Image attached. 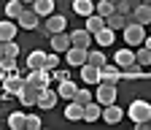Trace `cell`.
<instances>
[{"mask_svg":"<svg viewBox=\"0 0 151 130\" xmlns=\"http://www.w3.org/2000/svg\"><path fill=\"white\" fill-rule=\"evenodd\" d=\"M132 19H135V22H140V25H151V6L146 3V0H143L140 6H135V8H132Z\"/></svg>","mask_w":151,"mask_h":130,"instance_id":"cell-15","label":"cell"},{"mask_svg":"<svg viewBox=\"0 0 151 130\" xmlns=\"http://www.w3.org/2000/svg\"><path fill=\"white\" fill-rule=\"evenodd\" d=\"M132 8H135V6H132V0H116V11H119V14L129 16V14H132Z\"/></svg>","mask_w":151,"mask_h":130,"instance_id":"cell-36","label":"cell"},{"mask_svg":"<svg viewBox=\"0 0 151 130\" xmlns=\"http://www.w3.org/2000/svg\"><path fill=\"white\" fill-rule=\"evenodd\" d=\"M24 87V79L19 76V73H11V76L3 79V95H0V100H11L14 95H19Z\"/></svg>","mask_w":151,"mask_h":130,"instance_id":"cell-2","label":"cell"},{"mask_svg":"<svg viewBox=\"0 0 151 130\" xmlns=\"http://www.w3.org/2000/svg\"><path fill=\"white\" fill-rule=\"evenodd\" d=\"M81 81L84 84H97L100 81V68L92 65V62H84L81 65Z\"/></svg>","mask_w":151,"mask_h":130,"instance_id":"cell-14","label":"cell"},{"mask_svg":"<svg viewBox=\"0 0 151 130\" xmlns=\"http://www.w3.org/2000/svg\"><path fill=\"white\" fill-rule=\"evenodd\" d=\"M127 22H129V16H124V14H119V11H113L111 16H105V25H108L111 30H124Z\"/></svg>","mask_w":151,"mask_h":130,"instance_id":"cell-21","label":"cell"},{"mask_svg":"<svg viewBox=\"0 0 151 130\" xmlns=\"http://www.w3.org/2000/svg\"><path fill=\"white\" fill-rule=\"evenodd\" d=\"M148 68H151V65H148ZM148 79H151V70H148Z\"/></svg>","mask_w":151,"mask_h":130,"instance_id":"cell-45","label":"cell"},{"mask_svg":"<svg viewBox=\"0 0 151 130\" xmlns=\"http://www.w3.org/2000/svg\"><path fill=\"white\" fill-rule=\"evenodd\" d=\"M113 11H116V3H111V0H100V3H94V14H100V16H111Z\"/></svg>","mask_w":151,"mask_h":130,"instance_id":"cell-33","label":"cell"},{"mask_svg":"<svg viewBox=\"0 0 151 130\" xmlns=\"http://www.w3.org/2000/svg\"><path fill=\"white\" fill-rule=\"evenodd\" d=\"M105 27V16H100V14H89L86 16V30L94 35V33H97V30H103Z\"/></svg>","mask_w":151,"mask_h":130,"instance_id":"cell-29","label":"cell"},{"mask_svg":"<svg viewBox=\"0 0 151 130\" xmlns=\"http://www.w3.org/2000/svg\"><path fill=\"white\" fill-rule=\"evenodd\" d=\"M113 62H116L119 68H127V65H132V62H135V52H132L129 46H124V49H119V52H116Z\"/></svg>","mask_w":151,"mask_h":130,"instance_id":"cell-20","label":"cell"},{"mask_svg":"<svg viewBox=\"0 0 151 130\" xmlns=\"http://www.w3.org/2000/svg\"><path fill=\"white\" fill-rule=\"evenodd\" d=\"M146 73L140 70V65L138 62H132V65H127V68H122V79H129V81H138V79H143Z\"/></svg>","mask_w":151,"mask_h":130,"instance_id":"cell-27","label":"cell"},{"mask_svg":"<svg viewBox=\"0 0 151 130\" xmlns=\"http://www.w3.org/2000/svg\"><path fill=\"white\" fill-rule=\"evenodd\" d=\"M146 3H148V6H151V0H146Z\"/></svg>","mask_w":151,"mask_h":130,"instance_id":"cell-47","label":"cell"},{"mask_svg":"<svg viewBox=\"0 0 151 130\" xmlns=\"http://www.w3.org/2000/svg\"><path fill=\"white\" fill-rule=\"evenodd\" d=\"M38 92H41V89H38V87H30V84H24L22 87V92H19V103H22L24 108H30V106H38Z\"/></svg>","mask_w":151,"mask_h":130,"instance_id":"cell-9","label":"cell"},{"mask_svg":"<svg viewBox=\"0 0 151 130\" xmlns=\"http://www.w3.org/2000/svg\"><path fill=\"white\" fill-rule=\"evenodd\" d=\"M54 68H60V57H57V52L54 54H46V70H54Z\"/></svg>","mask_w":151,"mask_h":130,"instance_id":"cell-40","label":"cell"},{"mask_svg":"<svg viewBox=\"0 0 151 130\" xmlns=\"http://www.w3.org/2000/svg\"><path fill=\"white\" fill-rule=\"evenodd\" d=\"M0 95H3V87H0Z\"/></svg>","mask_w":151,"mask_h":130,"instance_id":"cell-46","label":"cell"},{"mask_svg":"<svg viewBox=\"0 0 151 130\" xmlns=\"http://www.w3.org/2000/svg\"><path fill=\"white\" fill-rule=\"evenodd\" d=\"M100 81H111V84H119L122 81V68L116 65V62H113V65H103L100 68Z\"/></svg>","mask_w":151,"mask_h":130,"instance_id":"cell-10","label":"cell"},{"mask_svg":"<svg viewBox=\"0 0 151 130\" xmlns=\"http://www.w3.org/2000/svg\"><path fill=\"white\" fill-rule=\"evenodd\" d=\"M143 46H148V49H151V35H146V41H143Z\"/></svg>","mask_w":151,"mask_h":130,"instance_id":"cell-41","label":"cell"},{"mask_svg":"<svg viewBox=\"0 0 151 130\" xmlns=\"http://www.w3.org/2000/svg\"><path fill=\"white\" fill-rule=\"evenodd\" d=\"M27 68H30V70H35V68H46V54L38 52V49L30 52V54H27Z\"/></svg>","mask_w":151,"mask_h":130,"instance_id":"cell-26","label":"cell"},{"mask_svg":"<svg viewBox=\"0 0 151 130\" xmlns=\"http://www.w3.org/2000/svg\"><path fill=\"white\" fill-rule=\"evenodd\" d=\"M122 117H124V111H122L116 103H108V106H103V119H105L108 125H119V122H122Z\"/></svg>","mask_w":151,"mask_h":130,"instance_id":"cell-12","label":"cell"},{"mask_svg":"<svg viewBox=\"0 0 151 130\" xmlns=\"http://www.w3.org/2000/svg\"><path fill=\"white\" fill-rule=\"evenodd\" d=\"M6 57V49H3V41H0V60Z\"/></svg>","mask_w":151,"mask_h":130,"instance_id":"cell-42","label":"cell"},{"mask_svg":"<svg viewBox=\"0 0 151 130\" xmlns=\"http://www.w3.org/2000/svg\"><path fill=\"white\" fill-rule=\"evenodd\" d=\"M76 89H78V87H76L70 79H65V81H60V84H57V95H60V98H65V100H73V98H76Z\"/></svg>","mask_w":151,"mask_h":130,"instance_id":"cell-23","label":"cell"},{"mask_svg":"<svg viewBox=\"0 0 151 130\" xmlns=\"http://www.w3.org/2000/svg\"><path fill=\"white\" fill-rule=\"evenodd\" d=\"M65 57H68V65H70V68H81V65L86 62V49H84V46H70V49L65 52Z\"/></svg>","mask_w":151,"mask_h":130,"instance_id":"cell-7","label":"cell"},{"mask_svg":"<svg viewBox=\"0 0 151 130\" xmlns=\"http://www.w3.org/2000/svg\"><path fill=\"white\" fill-rule=\"evenodd\" d=\"M111 3H116V0H111Z\"/></svg>","mask_w":151,"mask_h":130,"instance_id":"cell-48","label":"cell"},{"mask_svg":"<svg viewBox=\"0 0 151 130\" xmlns=\"http://www.w3.org/2000/svg\"><path fill=\"white\" fill-rule=\"evenodd\" d=\"M135 62H138L140 68H148V65H151V49H148V46L140 44V46L135 49Z\"/></svg>","mask_w":151,"mask_h":130,"instance_id":"cell-28","label":"cell"},{"mask_svg":"<svg viewBox=\"0 0 151 130\" xmlns=\"http://www.w3.org/2000/svg\"><path fill=\"white\" fill-rule=\"evenodd\" d=\"M73 11L78 14V16H89V14H94V3H92V0H76Z\"/></svg>","mask_w":151,"mask_h":130,"instance_id":"cell-31","label":"cell"},{"mask_svg":"<svg viewBox=\"0 0 151 130\" xmlns=\"http://www.w3.org/2000/svg\"><path fill=\"white\" fill-rule=\"evenodd\" d=\"M41 127V117L38 114H27V125H24V130H38Z\"/></svg>","mask_w":151,"mask_h":130,"instance_id":"cell-38","label":"cell"},{"mask_svg":"<svg viewBox=\"0 0 151 130\" xmlns=\"http://www.w3.org/2000/svg\"><path fill=\"white\" fill-rule=\"evenodd\" d=\"M0 81H3V70H0Z\"/></svg>","mask_w":151,"mask_h":130,"instance_id":"cell-44","label":"cell"},{"mask_svg":"<svg viewBox=\"0 0 151 130\" xmlns=\"http://www.w3.org/2000/svg\"><path fill=\"white\" fill-rule=\"evenodd\" d=\"M122 33H124V44H127V46H140V44L146 41V25L135 22L132 16H129V22H127V27H124Z\"/></svg>","mask_w":151,"mask_h":130,"instance_id":"cell-1","label":"cell"},{"mask_svg":"<svg viewBox=\"0 0 151 130\" xmlns=\"http://www.w3.org/2000/svg\"><path fill=\"white\" fill-rule=\"evenodd\" d=\"M24 84H30V87H49L51 84V70H46V68H35V70H30V76H24Z\"/></svg>","mask_w":151,"mask_h":130,"instance_id":"cell-5","label":"cell"},{"mask_svg":"<svg viewBox=\"0 0 151 130\" xmlns=\"http://www.w3.org/2000/svg\"><path fill=\"white\" fill-rule=\"evenodd\" d=\"M16 25L22 27V30H35L38 25H41V16H38L32 8H24V11H22V16L16 19Z\"/></svg>","mask_w":151,"mask_h":130,"instance_id":"cell-8","label":"cell"},{"mask_svg":"<svg viewBox=\"0 0 151 130\" xmlns=\"http://www.w3.org/2000/svg\"><path fill=\"white\" fill-rule=\"evenodd\" d=\"M3 49H6L8 57H16V54H19V44L16 41H3Z\"/></svg>","mask_w":151,"mask_h":130,"instance_id":"cell-39","label":"cell"},{"mask_svg":"<svg viewBox=\"0 0 151 130\" xmlns=\"http://www.w3.org/2000/svg\"><path fill=\"white\" fill-rule=\"evenodd\" d=\"M92 38H97V46H111V44H113V38H116V30H111V27L105 25L103 30L94 33Z\"/></svg>","mask_w":151,"mask_h":130,"instance_id":"cell-22","label":"cell"},{"mask_svg":"<svg viewBox=\"0 0 151 130\" xmlns=\"http://www.w3.org/2000/svg\"><path fill=\"white\" fill-rule=\"evenodd\" d=\"M27 125V111H8V127L11 130H24Z\"/></svg>","mask_w":151,"mask_h":130,"instance_id":"cell-19","label":"cell"},{"mask_svg":"<svg viewBox=\"0 0 151 130\" xmlns=\"http://www.w3.org/2000/svg\"><path fill=\"white\" fill-rule=\"evenodd\" d=\"M65 27H68V19L62 14H49L46 16V30L49 33H65Z\"/></svg>","mask_w":151,"mask_h":130,"instance_id":"cell-13","label":"cell"},{"mask_svg":"<svg viewBox=\"0 0 151 130\" xmlns=\"http://www.w3.org/2000/svg\"><path fill=\"white\" fill-rule=\"evenodd\" d=\"M51 49L60 54V52H68L70 49V35L68 33H51Z\"/></svg>","mask_w":151,"mask_h":130,"instance_id":"cell-16","label":"cell"},{"mask_svg":"<svg viewBox=\"0 0 151 130\" xmlns=\"http://www.w3.org/2000/svg\"><path fill=\"white\" fill-rule=\"evenodd\" d=\"M127 114H129V119L135 122V125H140V122L151 119V103H146V100H132V106L127 108Z\"/></svg>","mask_w":151,"mask_h":130,"instance_id":"cell-4","label":"cell"},{"mask_svg":"<svg viewBox=\"0 0 151 130\" xmlns=\"http://www.w3.org/2000/svg\"><path fill=\"white\" fill-rule=\"evenodd\" d=\"M57 89H51V84L49 87H41V92H38V108H43V111H51L54 106H57Z\"/></svg>","mask_w":151,"mask_h":130,"instance_id":"cell-6","label":"cell"},{"mask_svg":"<svg viewBox=\"0 0 151 130\" xmlns=\"http://www.w3.org/2000/svg\"><path fill=\"white\" fill-rule=\"evenodd\" d=\"M65 79H70V73H68L65 68H54V70H51V81L60 84V81H65Z\"/></svg>","mask_w":151,"mask_h":130,"instance_id":"cell-37","label":"cell"},{"mask_svg":"<svg viewBox=\"0 0 151 130\" xmlns=\"http://www.w3.org/2000/svg\"><path fill=\"white\" fill-rule=\"evenodd\" d=\"M32 11H35L38 16L54 14V0H32Z\"/></svg>","mask_w":151,"mask_h":130,"instance_id":"cell-25","label":"cell"},{"mask_svg":"<svg viewBox=\"0 0 151 130\" xmlns=\"http://www.w3.org/2000/svg\"><path fill=\"white\" fill-rule=\"evenodd\" d=\"M103 117V106L97 103V100H89L86 106H84V119L86 122H97Z\"/></svg>","mask_w":151,"mask_h":130,"instance_id":"cell-18","label":"cell"},{"mask_svg":"<svg viewBox=\"0 0 151 130\" xmlns=\"http://www.w3.org/2000/svg\"><path fill=\"white\" fill-rule=\"evenodd\" d=\"M68 35H70V46H84V49L92 46V33H89L86 27L73 30V33H68Z\"/></svg>","mask_w":151,"mask_h":130,"instance_id":"cell-11","label":"cell"},{"mask_svg":"<svg viewBox=\"0 0 151 130\" xmlns=\"http://www.w3.org/2000/svg\"><path fill=\"white\" fill-rule=\"evenodd\" d=\"M16 30H19V25L14 19H3V22H0V41H14Z\"/></svg>","mask_w":151,"mask_h":130,"instance_id":"cell-17","label":"cell"},{"mask_svg":"<svg viewBox=\"0 0 151 130\" xmlns=\"http://www.w3.org/2000/svg\"><path fill=\"white\" fill-rule=\"evenodd\" d=\"M116 95H119L116 84H111V81H97V95H94V100H97L100 106L116 103Z\"/></svg>","mask_w":151,"mask_h":130,"instance_id":"cell-3","label":"cell"},{"mask_svg":"<svg viewBox=\"0 0 151 130\" xmlns=\"http://www.w3.org/2000/svg\"><path fill=\"white\" fill-rule=\"evenodd\" d=\"M86 62H92V65H97V68H103L108 60H105V54L100 52V49H86Z\"/></svg>","mask_w":151,"mask_h":130,"instance_id":"cell-32","label":"cell"},{"mask_svg":"<svg viewBox=\"0 0 151 130\" xmlns=\"http://www.w3.org/2000/svg\"><path fill=\"white\" fill-rule=\"evenodd\" d=\"M65 117L73 119V122H76V119H84V106H81V103H76V100H70L68 108H65Z\"/></svg>","mask_w":151,"mask_h":130,"instance_id":"cell-30","label":"cell"},{"mask_svg":"<svg viewBox=\"0 0 151 130\" xmlns=\"http://www.w3.org/2000/svg\"><path fill=\"white\" fill-rule=\"evenodd\" d=\"M27 6L22 3V0H11V3H6V16H8V19H19V16H22V11H24Z\"/></svg>","mask_w":151,"mask_h":130,"instance_id":"cell-24","label":"cell"},{"mask_svg":"<svg viewBox=\"0 0 151 130\" xmlns=\"http://www.w3.org/2000/svg\"><path fill=\"white\" fill-rule=\"evenodd\" d=\"M73 100H76V103H81V106H86V103L94 100V98H92V92H89V89H76V98H73Z\"/></svg>","mask_w":151,"mask_h":130,"instance_id":"cell-35","label":"cell"},{"mask_svg":"<svg viewBox=\"0 0 151 130\" xmlns=\"http://www.w3.org/2000/svg\"><path fill=\"white\" fill-rule=\"evenodd\" d=\"M0 70H3V79L11 76V73H16V57H8L6 54V57L0 60Z\"/></svg>","mask_w":151,"mask_h":130,"instance_id":"cell-34","label":"cell"},{"mask_svg":"<svg viewBox=\"0 0 151 130\" xmlns=\"http://www.w3.org/2000/svg\"><path fill=\"white\" fill-rule=\"evenodd\" d=\"M22 3H24V6H27V3H30V6H32V0H22Z\"/></svg>","mask_w":151,"mask_h":130,"instance_id":"cell-43","label":"cell"}]
</instances>
